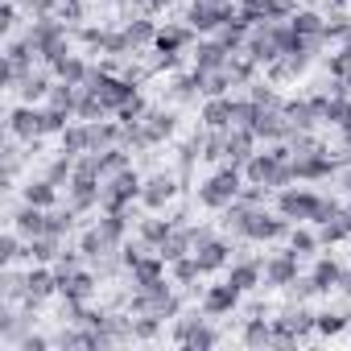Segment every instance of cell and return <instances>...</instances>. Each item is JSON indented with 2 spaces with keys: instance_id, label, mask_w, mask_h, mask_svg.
Instances as JSON below:
<instances>
[{
  "instance_id": "cell-44",
  "label": "cell",
  "mask_w": 351,
  "mask_h": 351,
  "mask_svg": "<svg viewBox=\"0 0 351 351\" xmlns=\"http://www.w3.org/2000/svg\"><path fill=\"white\" fill-rule=\"evenodd\" d=\"M132 149H124V145H112V149H99L95 153V161H99V173H104V178H108V173H120L124 165H132Z\"/></svg>"
},
{
  "instance_id": "cell-55",
  "label": "cell",
  "mask_w": 351,
  "mask_h": 351,
  "mask_svg": "<svg viewBox=\"0 0 351 351\" xmlns=\"http://www.w3.org/2000/svg\"><path fill=\"white\" fill-rule=\"evenodd\" d=\"M335 186H339V195H343V199H351V165H343V169H339Z\"/></svg>"
},
{
  "instance_id": "cell-52",
  "label": "cell",
  "mask_w": 351,
  "mask_h": 351,
  "mask_svg": "<svg viewBox=\"0 0 351 351\" xmlns=\"http://www.w3.org/2000/svg\"><path fill=\"white\" fill-rule=\"evenodd\" d=\"M232 91H236V83H232L228 66L215 71V75H207V95H232Z\"/></svg>"
},
{
  "instance_id": "cell-49",
  "label": "cell",
  "mask_w": 351,
  "mask_h": 351,
  "mask_svg": "<svg viewBox=\"0 0 351 351\" xmlns=\"http://www.w3.org/2000/svg\"><path fill=\"white\" fill-rule=\"evenodd\" d=\"M104 116H108V112H104V104L83 87V91H79V104H75V120H104Z\"/></svg>"
},
{
  "instance_id": "cell-38",
  "label": "cell",
  "mask_w": 351,
  "mask_h": 351,
  "mask_svg": "<svg viewBox=\"0 0 351 351\" xmlns=\"http://www.w3.org/2000/svg\"><path fill=\"white\" fill-rule=\"evenodd\" d=\"M322 75L330 79H351V42H339V46H326V54L318 58Z\"/></svg>"
},
{
  "instance_id": "cell-13",
  "label": "cell",
  "mask_w": 351,
  "mask_h": 351,
  "mask_svg": "<svg viewBox=\"0 0 351 351\" xmlns=\"http://www.w3.org/2000/svg\"><path fill=\"white\" fill-rule=\"evenodd\" d=\"M240 306H244V293L219 273V277H207V285H203V293H199V310L207 314V318H215V322H223V318H240Z\"/></svg>"
},
{
  "instance_id": "cell-21",
  "label": "cell",
  "mask_w": 351,
  "mask_h": 351,
  "mask_svg": "<svg viewBox=\"0 0 351 351\" xmlns=\"http://www.w3.org/2000/svg\"><path fill=\"white\" fill-rule=\"evenodd\" d=\"M248 128L261 145H277V141H289L293 136V124L285 120L281 108H265V104H252V116H248Z\"/></svg>"
},
{
  "instance_id": "cell-28",
  "label": "cell",
  "mask_w": 351,
  "mask_h": 351,
  "mask_svg": "<svg viewBox=\"0 0 351 351\" xmlns=\"http://www.w3.org/2000/svg\"><path fill=\"white\" fill-rule=\"evenodd\" d=\"M281 112H285V120L293 124V132H318V128H322V120H318V112H314V104H310V91L285 95Z\"/></svg>"
},
{
  "instance_id": "cell-40",
  "label": "cell",
  "mask_w": 351,
  "mask_h": 351,
  "mask_svg": "<svg viewBox=\"0 0 351 351\" xmlns=\"http://www.w3.org/2000/svg\"><path fill=\"white\" fill-rule=\"evenodd\" d=\"M58 149H66V153H91L95 145H91V120H71V128L58 136Z\"/></svg>"
},
{
  "instance_id": "cell-34",
  "label": "cell",
  "mask_w": 351,
  "mask_h": 351,
  "mask_svg": "<svg viewBox=\"0 0 351 351\" xmlns=\"http://www.w3.org/2000/svg\"><path fill=\"white\" fill-rule=\"evenodd\" d=\"M91 54L87 50H71L62 62H54L50 71H54V79H62V83H75V87H83L87 83V75H91Z\"/></svg>"
},
{
  "instance_id": "cell-54",
  "label": "cell",
  "mask_w": 351,
  "mask_h": 351,
  "mask_svg": "<svg viewBox=\"0 0 351 351\" xmlns=\"http://www.w3.org/2000/svg\"><path fill=\"white\" fill-rule=\"evenodd\" d=\"M178 5H186V0H145V9H149L153 17H161V13H169V9H178Z\"/></svg>"
},
{
  "instance_id": "cell-58",
  "label": "cell",
  "mask_w": 351,
  "mask_h": 351,
  "mask_svg": "<svg viewBox=\"0 0 351 351\" xmlns=\"http://www.w3.org/2000/svg\"><path fill=\"white\" fill-rule=\"evenodd\" d=\"M339 215H343V223H347V232H351V199H343V211H339Z\"/></svg>"
},
{
  "instance_id": "cell-47",
  "label": "cell",
  "mask_w": 351,
  "mask_h": 351,
  "mask_svg": "<svg viewBox=\"0 0 351 351\" xmlns=\"http://www.w3.org/2000/svg\"><path fill=\"white\" fill-rule=\"evenodd\" d=\"M248 34H252V25H248L244 17H236V21H232V25H223L215 38H219V42H223L232 54H240V50H244V42H248Z\"/></svg>"
},
{
  "instance_id": "cell-4",
  "label": "cell",
  "mask_w": 351,
  "mask_h": 351,
  "mask_svg": "<svg viewBox=\"0 0 351 351\" xmlns=\"http://www.w3.org/2000/svg\"><path fill=\"white\" fill-rule=\"evenodd\" d=\"M25 34H29L34 50H38V62H42V66H54V62H62L71 50H79V46H75V29H71L58 13H50V17H29V21H25Z\"/></svg>"
},
{
  "instance_id": "cell-3",
  "label": "cell",
  "mask_w": 351,
  "mask_h": 351,
  "mask_svg": "<svg viewBox=\"0 0 351 351\" xmlns=\"http://www.w3.org/2000/svg\"><path fill=\"white\" fill-rule=\"evenodd\" d=\"M244 178L261 182L269 191H281L293 182V145L277 141V145H261L248 161H244Z\"/></svg>"
},
{
  "instance_id": "cell-19",
  "label": "cell",
  "mask_w": 351,
  "mask_h": 351,
  "mask_svg": "<svg viewBox=\"0 0 351 351\" xmlns=\"http://www.w3.org/2000/svg\"><path fill=\"white\" fill-rule=\"evenodd\" d=\"M46 302H58V273L54 265H25V310H42Z\"/></svg>"
},
{
  "instance_id": "cell-2",
  "label": "cell",
  "mask_w": 351,
  "mask_h": 351,
  "mask_svg": "<svg viewBox=\"0 0 351 351\" xmlns=\"http://www.w3.org/2000/svg\"><path fill=\"white\" fill-rule=\"evenodd\" d=\"M165 339H169L173 347H186V351H211V347H219L228 335H223V326H219L215 318H207V314L199 310V302H195V306H186L178 318L165 326Z\"/></svg>"
},
{
  "instance_id": "cell-43",
  "label": "cell",
  "mask_w": 351,
  "mask_h": 351,
  "mask_svg": "<svg viewBox=\"0 0 351 351\" xmlns=\"http://www.w3.org/2000/svg\"><path fill=\"white\" fill-rule=\"evenodd\" d=\"M165 261H178V256H186V252H195V232H191V223L186 228H173V236L157 248Z\"/></svg>"
},
{
  "instance_id": "cell-1",
  "label": "cell",
  "mask_w": 351,
  "mask_h": 351,
  "mask_svg": "<svg viewBox=\"0 0 351 351\" xmlns=\"http://www.w3.org/2000/svg\"><path fill=\"white\" fill-rule=\"evenodd\" d=\"M244 182H248V178H244V165L223 161V165H211L203 178L195 182L191 199H195V207H199V211L219 215L223 207H232V203L240 199V186H244Z\"/></svg>"
},
{
  "instance_id": "cell-41",
  "label": "cell",
  "mask_w": 351,
  "mask_h": 351,
  "mask_svg": "<svg viewBox=\"0 0 351 351\" xmlns=\"http://www.w3.org/2000/svg\"><path fill=\"white\" fill-rule=\"evenodd\" d=\"M25 236L5 228V236H0V269H13V265H25Z\"/></svg>"
},
{
  "instance_id": "cell-37",
  "label": "cell",
  "mask_w": 351,
  "mask_h": 351,
  "mask_svg": "<svg viewBox=\"0 0 351 351\" xmlns=\"http://www.w3.org/2000/svg\"><path fill=\"white\" fill-rule=\"evenodd\" d=\"M128 326H132V343H157V339H165V318H157V314H132L128 310Z\"/></svg>"
},
{
  "instance_id": "cell-10",
  "label": "cell",
  "mask_w": 351,
  "mask_h": 351,
  "mask_svg": "<svg viewBox=\"0 0 351 351\" xmlns=\"http://www.w3.org/2000/svg\"><path fill=\"white\" fill-rule=\"evenodd\" d=\"M302 273H306V261H302L285 240L265 248V293H281V289H289Z\"/></svg>"
},
{
  "instance_id": "cell-48",
  "label": "cell",
  "mask_w": 351,
  "mask_h": 351,
  "mask_svg": "<svg viewBox=\"0 0 351 351\" xmlns=\"http://www.w3.org/2000/svg\"><path fill=\"white\" fill-rule=\"evenodd\" d=\"M79 91H83V87H75V83H62V79H54V87H50V99H46V104H54V108H66V112H75V104H79Z\"/></svg>"
},
{
  "instance_id": "cell-29",
  "label": "cell",
  "mask_w": 351,
  "mask_h": 351,
  "mask_svg": "<svg viewBox=\"0 0 351 351\" xmlns=\"http://www.w3.org/2000/svg\"><path fill=\"white\" fill-rule=\"evenodd\" d=\"M50 87H54V71H50V66H34V71L13 87L9 99H21V104H46V99H50Z\"/></svg>"
},
{
  "instance_id": "cell-36",
  "label": "cell",
  "mask_w": 351,
  "mask_h": 351,
  "mask_svg": "<svg viewBox=\"0 0 351 351\" xmlns=\"http://www.w3.org/2000/svg\"><path fill=\"white\" fill-rule=\"evenodd\" d=\"M285 244H289V248H293V252H298V256H302L306 265H310V261H314V256L322 252V244H318V232H314V223H293V228H289V236H285Z\"/></svg>"
},
{
  "instance_id": "cell-60",
  "label": "cell",
  "mask_w": 351,
  "mask_h": 351,
  "mask_svg": "<svg viewBox=\"0 0 351 351\" xmlns=\"http://www.w3.org/2000/svg\"><path fill=\"white\" fill-rule=\"evenodd\" d=\"M347 9H351V0H347Z\"/></svg>"
},
{
  "instance_id": "cell-24",
  "label": "cell",
  "mask_w": 351,
  "mask_h": 351,
  "mask_svg": "<svg viewBox=\"0 0 351 351\" xmlns=\"http://www.w3.org/2000/svg\"><path fill=\"white\" fill-rule=\"evenodd\" d=\"M165 277H169V261H165L157 248H149V252L128 269L124 285H128V289H153V285H161Z\"/></svg>"
},
{
  "instance_id": "cell-46",
  "label": "cell",
  "mask_w": 351,
  "mask_h": 351,
  "mask_svg": "<svg viewBox=\"0 0 351 351\" xmlns=\"http://www.w3.org/2000/svg\"><path fill=\"white\" fill-rule=\"evenodd\" d=\"M228 75H232V83H236V91H244L252 79H261V66L248 58V54H232V62H228Z\"/></svg>"
},
{
  "instance_id": "cell-9",
  "label": "cell",
  "mask_w": 351,
  "mask_h": 351,
  "mask_svg": "<svg viewBox=\"0 0 351 351\" xmlns=\"http://www.w3.org/2000/svg\"><path fill=\"white\" fill-rule=\"evenodd\" d=\"M141 186H145V169L132 161L120 173L104 178V195H99V211H132L141 207Z\"/></svg>"
},
{
  "instance_id": "cell-6",
  "label": "cell",
  "mask_w": 351,
  "mask_h": 351,
  "mask_svg": "<svg viewBox=\"0 0 351 351\" xmlns=\"http://www.w3.org/2000/svg\"><path fill=\"white\" fill-rule=\"evenodd\" d=\"M273 207L289 219V223H322L326 211V195L314 191L310 182H289L273 195Z\"/></svg>"
},
{
  "instance_id": "cell-23",
  "label": "cell",
  "mask_w": 351,
  "mask_h": 351,
  "mask_svg": "<svg viewBox=\"0 0 351 351\" xmlns=\"http://www.w3.org/2000/svg\"><path fill=\"white\" fill-rule=\"evenodd\" d=\"M195 42H199V29L186 25L182 17L178 21H161V29L153 38V54H191Z\"/></svg>"
},
{
  "instance_id": "cell-57",
  "label": "cell",
  "mask_w": 351,
  "mask_h": 351,
  "mask_svg": "<svg viewBox=\"0 0 351 351\" xmlns=\"http://www.w3.org/2000/svg\"><path fill=\"white\" fill-rule=\"evenodd\" d=\"M335 136H339V145H343V149L351 153V116H347V120H343V124L335 128Z\"/></svg>"
},
{
  "instance_id": "cell-45",
  "label": "cell",
  "mask_w": 351,
  "mask_h": 351,
  "mask_svg": "<svg viewBox=\"0 0 351 351\" xmlns=\"http://www.w3.org/2000/svg\"><path fill=\"white\" fill-rule=\"evenodd\" d=\"M314 232H318V244H322V248H343V244H351V232H347L343 215H335V219L318 223Z\"/></svg>"
},
{
  "instance_id": "cell-7",
  "label": "cell",
  "mask_w": 351,
  "mask_h": 351,
  "mask_svg": "<svg viewBox=\"0 0 351 351\" xmlns=\"http://www.w3.org/2000/svg\"><path fill=\"white\" fill-rule=\"evenodd\" d=\"M99 104H104V112L108 116H116L124 104H132L145 87L141 83H132V79H124V75H116V71H108V66H99V62H91V75H87V83H83Z\"/></svg>"
},
{
  "instance_id": "cell-59",
  "label": "cell",
  "mask_w": 351,
  "mask_h": 351,
  "mask_svg": "<svg viewBox=\"0 0 351 351\" xmlns=\"http://www.w3.org/2000/svg\"><path fill=\"white\" fill-rule=\"evenodd\" d=\"M347 91H351V79H347Z\"/></svg>"
},
{
  "instance_id": "cell-15",
  "label": "cell",
  "mask_w": 351,
  "mask_h": 351,
  "mask_svg": "<svg viewBox=\"0 0 351 351\" xmlns=\"http://www.w3.org/2000/svg\"><path fill=\"white\" fill-rule=\"evenodd\" d=\"M248 244H240V252L232 256V265L223 269V277L248 298V293H261L265 289V256H256V252H244Z\"/></svg>"
},
{
  "instance_id": "cell-14",
  "label": "cell",
  "mask_w": 351,
  "mask_h": 351,
  "mask_svg": "<svg viewBox=\"0 0 351 351\" xmlns=\"http://www.w3.org/2000/svg\"><path fill=\"white\" fill-rule=\"evenodd\" d=\"M182 112H186V108L169 104V99H153V104H149V112H145L141 124H145V136H149L153 149L178 141V132H182Z\"/></svg>"
},
{
  "instance_id": "cell-26",
  "label": "cell",
  "mask_w": 351,
  "mask_h": 351,
  "mask_svg": "<svg viewBox=\"0 0 351 351\" xmlns=\"http://www.w3.org/2000/svg\"><path fill=\"white\" fill-rule=\"evenodd\" d=\"M236 339H240L248 351H265V347H277V335H273V318H265V314H240V322H236Z\"/></svg>"
},
{
  "instance_id": "cell-32",
  "label": "cell",
  "mask_w": 351,
  "mask_h": 351,
  "mask_svg": "<svg viewBox=\"0 0 351 351\" xmlns=\"http://www.w3.org/2000/svg\"><path fill=\"white\" fill-rule=\"evenodd\" d=\"M25 203H34V207H58L62 203V186L58 182H50L46 173H29V178L21 182V191H17Z\"/></svg>"
},
{
  "instance_id": "cell-8",
  "label": "cell",
  "mask_w": 351,
  "mask_h": 351,
  "mask_svg": "<svg viewBox=\"0 0 351 351\" xmlns=\"http://www.w3.org/2000/svg\"><path fill=\"white\" fill-rule=\"evenodd\" d=\"M186 191V182L178 178V169L173 165H157L145 173V186H141V211H169L173 203H178Z\"/></svg>"
},
{
  "instance_id": "cell-39",
  "label": "cell",
  "mask_w": 351,
  "mask_h": 351,
  "mask_svg": "<svg viewBox=\"0 0 351 351\" xmlns=\"http://www.w3.org/2000/svg\"><path fill=\"white\" fill-rule=\"evenodd\" d=\"M289 25H293L302 38H314V42H322V29H326V13H322V9H314V5H302V9L289 17Z\"/></svg>"
},
{
  "instance_id": "cell-31",
  "label": "cell",
  "mask_w": 351,
  "mask_h": 351,
  "mask_svg": "<svg viewBox=\"0 0 351 351\" xmlns=\"http://www.w3.org/2000/svg\"><path fill=\"white\" fill-rule=\"evenodd\" d=\"M169 281L178 285V289H186L195 302H199V293H203V281H207V273L199 269V261H195V252H186V256H178V261H169Z\"/></svg>"
},
{
  "instance_id": "cell-53",
  "label": "cell",
  "mask_w": 351,
  "mask_h": 351,
  "mask_svg": "<svg viewBox=\"0 0 351 351\" xmlns=\"http://www.w3.org/2000/svg\"><path fill=\"white\" fill-rule=\"evenodd\" d=\"M21 9H25V17H50L62 9V0H21Z\"/></svg>"
},
{
  "instance_id": "cell-22",
  "label": "cell",
  "mask_w": 351,
  "mask_h": 351,
  "mask_svg": "<svg viewBox=\"0 0 351 351\" xmlns=\"http://www.w3.org/2000/svg\"><path fill=\"white\" fill-rule=\"evenodd\" d=\"M236 252H240V244H236L228 232H215L211 240H203V244L195 248V261H199V269H203L207 277H219V273L232 265Z\"/></svg>"
},
{
  "instance_id": "cell-17",
  "label": "cell",
  "mask_w": 351,
  "mask_h": 351,
  "mask_svg": "<svg viewBox=\"0 0 351 351\" xmlns=\"http://www.w3.org/2000/svg\"><path fill=\"white\" fill-rule=\"evenodd\" d=\"M58 273V298L62 302H95L104 281L91 265H79V269H54Z\"/></svg>"
},
{
  "instance_id": "cell-35",
  "label": "cell",
  "mask_w": 351,
  "mask_h": 351,
  "mask_svg": "<svg viewBox=\"0 0 351 351\" xmlns=\"http://www.w3.org/2000/svg\"><path fill=\"white\" fill-rule=\"evenodd\" d=\"M66 244H71V240H58V236H34V240L25 244V265H54Z\"/></svg>"
},
{
  "instance_id": "cell-16",
  "label": "cell",
  "mask_w": 351,
  "mask_h": 351,
  "mask_svg": "<svg viewBox=\"0 0 351 351\" xmlns=\"http://www.w3.org/2000/svg\"><path fill=\"white\" fill-rule=\"evenodd\" d=\"M343 269H347V265H343V256H339L335 248H322V252L306 265V277H310L318 302H326V298L339 293V277H343Z\"/></svg>"
},
{
  "instance_id": "cell-25",
  "label": "cell",
  "mask_w": 351,
  "mask_h": 351,
  "mask_svg": "<svg viewBox=\"0 0 351 351\" xmlns=\"http://www.w3.org/2000/svg\"><path fill=\"white\" fill-rule=\"evenodd\" d=\"M343 335H351V302H343V298L330 302L326 298V306H318V339L335 343Z\"/></svg>"
},
{
  "instance_id": "cell-18",
  "label": "cell",
  "mask_w": 351,
  "mask_h": 351,
  "mask_svg": "<svg viewBox=\"0 0 351 351\" xmlns=\"http://www.w3.org/2000/svg\"><path fill=\"white\" fill-rule=\"evenodd\" d=\"M5 228L21 232L25 240L46 236V232H50V207H34V203H25V199L17 195V199L9 203V211H5Z\"/></svg>"
},
{
  "instance_id": "cell-51",
  "label": "cell",
  "mask_w": 351,
  "mask_h": 351,
  "mask_svg": "<svg viewBox=\"0 0 351 351\" xmlns=\"http://www.w3.org/2000/svg\"><path fill=\"white\" fill-rule=\"evenodd\" d=\"M58 17L75 29V25H83V21H91V5L87 0H62V9H58Z\"/></svg>"
},
{
  "instance_id": "cell-27",
  "label": "cell",
  "mask_w": 351,
  "mask_h": 351,
  "mask_svg": "<svg viewBox=\"0 0 351 351\" xmlns=\"http://www.w3.org/2000/svg\"><path fill=\"white\" fill-rule=\"evenodd\" d=\"M232 62V50L211 34V38H199L195 42V50H191V66L195 71H203V75H215V71H223Z\"/></svg>"
},
{
  "instance_id": "cell-5",
  "label": "cell",
  "mask_w": 351,
  "mask_h": 351,
  "mask_svg": "<svg viewBox=\"0 0 351 351\" xmlns=\"http://www.w3.org/2000/svg\"><path fill=\"white\" fill-rule=\"evenodd\" d=\"M273 335L277 347H306L318 339V310L310 302H281L273 310Z\"/></svg>"
},
{
  "instance_id": "cell-20",
  "label": "cell",
  "mask_w": 351,
  "mask_h": 351,
  "mask_svg": "<svg viewBox=\"0 0 351 351\" xmlns=\"http://www.w3.org/2000/svg\"><path fill=\"white\" fill-rule=\"evenodd\" d=\"M165 99L178 104V108H199V104L207 99V75L195 71V66H186V71H178V75H169Z\"/></svg>"
},
{
  "instance_id": "cell-30",
  "label": "cell",
  "mask_w": 351,
  "mask_h": 351,
  "mask_svg": "<svg viewBox=\"0 0 351 351\" xmlns=\"http://www.w3.org/2000/svg\"><path fill=\"white\" fill-rule=\"evenodd\" d=\"M256 149H261V141L252 136V128H248V124H232V128H223V161L244 165Z\"/></svg>"
},
{
  "instance_id": "cell-33",
  "label": "cell",
  "mask_w": 351,
  "mask_h": 351,
  "mask_svg": "<svg viewBox=\"0 0 351 351\" xmlns=\"http://www.w3.org/2000/svg\"><path fill=\"white\" fill-rule=\"evenodd\" d=\"M173 228H178V223H173L165 211H141V219H136V236H141L149 248H161V244L173 236Z\"/></svg>"
},
{
  "instance_id": "cell-11",
  "label": "cell",
  "mask_w": 351,
  "mask_h": 351,
  "mask_svg": "<svg viewBox=\"0 0 351 351\" xmlns=\"http://www.w3.org/2000/svg\"><path fill=\"white\" fill-rule=\"evenodd\" d=\"M236 17H240L236 0H186V5H182V21H186V25H195V29H199V38L219 34V29H223V25H232Z\"/></svg>"
},
{
  "instance_id": "cell-56",
  "label": "cell",
  "mask_w": 351,
  "mask_h": 351,
  "mask_svg": "<svg viewBox=\"0 0 351 351\" xmlns=\"http://www.w3.org/2000/svg\"><path fill=\"white\" fill-rule=\"evenodd\" d=\"M335 298H343V302H351V265L343 269V277H339V293Z\"/></svg>"
},
{
  "instance_id": "cell-42",
  "label": "cell",
  "mask_w": 351,
  "mask_h": 351,
  "mask_svg": "<svg viewBox=\"0 0 351 351\" xmlns=\"http://www.w3.org/2000/svg\"><path fill=\"white\" fill-rule=\"evenodd\" d=\"M75 161H79V153H66V149H58L46 165H42V173L50 182H58L62 191H66V182H71V173H75Z\"/></svg>"
},
{
  "instance_id": "cell-50",
  "label": "cell",
  "mask_w": 351,
  "mask_h": 351,
  "mask_svg": "<svg viewBox=\"0 0 351 351\" xmlns=\"http://www.w3.org/2000/svg\"><path fill=\"white\" fill-rule=\"evenodd\" d=\"M149 104H153V99H149V91H141L132 104H124V108L116 112V120H120V124H141V120H145V112H149Z\"/></svg>"
},
{
  "instance_id": "cell-12",
  "label": "cell",
  "mask_w": 351,
  "mask_h": 351,
  "mask_svg": "<svg viewBox=\"0 0 351 351\" xmlns=\"http://www.w3.org/2000/svg\"><path fill=\"white\" fill-rule=\"evenodd\" d=\"M5 132L17 136L21 145H42V141H50V136H46V104H21V99H13L9 112H5Z\"/></svg>"
}]
</instances>
